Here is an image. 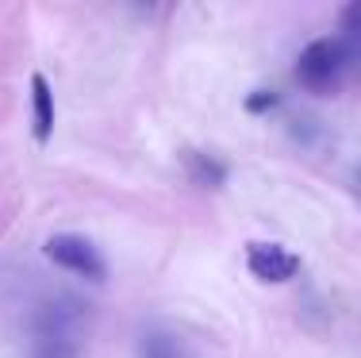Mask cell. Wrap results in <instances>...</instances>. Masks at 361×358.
<instances>
[{
  "label": "cell",
  "instance_id": "cell-5",
  "mask_svg": "<svg viewBox=\"0 0 361 358\" xmlns=\"http://www.w3.org/2000/svg\"><path fill=\"white\" fill-rule=\"evenodd\" d=\"M31 124H35V139L50 143L58 124V108H54V93H50V81L42 73H31Z\"/></svg>",
  "mask_w": 361,
  "mask_h": 358
},
{
  "label": "cell",
  "instance_id": "cell-4",
  "mask_svg": "<svg viewBox=\"0 0 361 358\" xmlns=\"http://www.w3.org/2000/svg\"><path fill=\"white\" fill-rule=\"evenodd\" d=\"M246 266L265 285H285L300 274V258L281 243H246Z\"/></svg>",
  "mask_w": 361,
  "mask_h": 358
},
{
  "label": "cell",
  "instance_id": "cell-1",
  "mask_svg": "<svg viewBox=\"0 0 361 358\" xmlns=\"http://www.w3.org/2000/svg\"><path fill=\"white\" fill-rule=\"evenodd\" d=\"M296 78H300L304 89L319 93V97L334 93L342 85V78H346L342 42L338 39H315V42H307L304 54H300V62H296Z\"/></svg>",
  "mask_w": 361,
  "mask_h": 358
},
{
  "label": "cell",
  "instance_id": "cell-8",
  "mask_svg": "<svg viewBox=\"0 0 361 358\" xmlns=\"http://www.w3.org/2000/svg\"><path fill=\"white\" fill-rule=\"evenodd\" d=\"M139 358H180V343L169 331H146L139 339Z\"/></svg>",
  "mask_w": 361,
  "mask_h": 358
},
{
  "label": "cell",
  "instance_id": "cell-6",
  "mask_svg": "<svg viewBox=\"0 0 361 358\" xmlns=\"http://www.w3.org/2000/svg\"><path fill=\"white\" fill-rule=\"evenodd\" d=\"M338 42H342V58H346V73L361 78V0L342 12V35H338Z\"/></svg>",
  "mask_w": 361,
  "mask_h": 358
},
{
  "label": "cell",
  "instance_id": "cell-2",
  "mask_svg": "<svg viewBox=\"0 0 361 358\" xmlns=\"http://www.w3.org/2000/svg\"><path fill=\"white\" fill-rule=\"evenodd\" d=\"M42 254H47L58 270H70V274L85 278V281H97L100 285V281L108 278V262L100 258L92 239H85V235H70V232L50 235L47 243H42Z\"/></svg>",
  "mask_w": 361,
  "mask_h": 358
},
{
  "label": "cell",
  "instance_id": "cell-7",
  "mask_svg": "<svg viewBox=\"0 0 361 358\" xmlns=\"http://www.w3.org/2000/svg\"><path fill=\"white\" fill-rule=\"evenodd\" d=\"M180 162H185L192 185H200V189H219V185L227 181V166H223L219 158L204 155V150H185V155H180Z\"/></svg>",
  "mask_w": 361,
  "mask_h": 358
},
{
  "label": "cell",
  "instance_id": "cell-9",
  "mask_svg": "<svg viewBox=\"0 0 361 358\" xmlns=\"http://www.w3.org/2000/svg\"><path fill=\"white\" fill-rule=\"evenodd\" d=\"M277 105H281V97L273 89H254L250 97H246V112L250 116H265V112H273Z\"/></svg>",
  "mask_w": 361,
  "mask_h": 358
},
{
  "label": "cell",
  "instance_id": "cell-3",
  "mask_svg": "<svg viewBox=\"0 0 361 358\" xmlns=\"http://www.w3.org/2000/svg\"><path fill=\"white\" fill-rule=\"evenodd\" d=\"M31 358H77L73 328L62 304H42L39 312V331H35V354Z\"/></svg>",
  "mask_w": 361,
  "mask_h": 358
}]
</instances>
